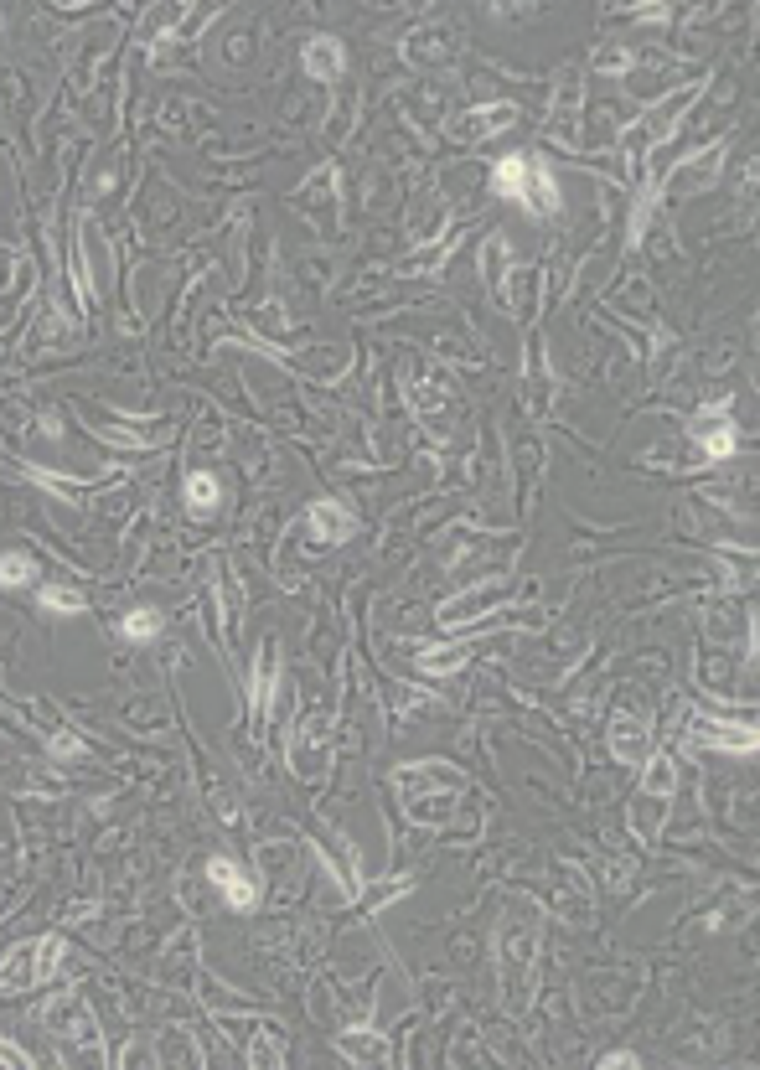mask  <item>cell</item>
I'll return each mask as SVG.
<instances>
[{
  "mask_svg": "<svg viewBox=\"0 0 760 1070\" xmlns=\"http://www.w3.org/2000/svg\"><path fill=\"white\" fill-rule=\"evenodd\" d=\"M57 962H63V941H57V936L21 941V946H11V952L0 957V988L32 993V988H42L47 977L57 972Z\"/></svg>",
  "mask_w": 760,
  "mask_h": 1070,
  "instance_id": "6da1fadb",
  "label": "cell"
},
{
  "mask_svg": "<svg viewBox=\"0 0 760 1070\" xmlns=\"http://www.w3.org/2000/svg\"><path fill=\"white\" fill-rule=\"evenodd\" d=\"M492 192L507 197V202H523L528 212H554V202H559L554 176L543 166H533L528 156H507L497 166V176H492Z\"/></svg>",
  "mask_w": 760,
  "mask_h": 1070,
  "instance_id": "7a4b0ae2",
  "label": "cell"
},
{
  "mask_svg": "<svg viewBox=\"0 0 760 1070\" xmlns=\"http://www.w3.org/2000/svg\"><path fill=\"white\" fill-rule=\"evenodd\" d=\"M47 1024L63 1034V1039H83V1045H94V1039H99L94 1014L83 1008V998H57V1003L47 1008Z\"/></svg>",
  "mask_w": 760,
  "mask_h": 1070,
  "instance_id": "3957f363",
  "label": "cell"
},
{
  "mask_svg": "<svg viewBox=\"0 0 760 1070\" xmlns=\"http://www.w3.org/2000/svg\"><path fill=\"white\" fill-rule=\"evenodd\" d=\"M207 879H212V884H218V890L228 895V905H233V910H254V905H259L254 879H243L233 859H212V864H207Z\"/></svg>",
  "mask_w": 760,
  "mask_h": 1070,
  "instance_id": "277c9868",
  "label": "cell"
},
{
  "mask_svg": "<svg viewBox=\"0 0 760 1070\" xmlns=\"http://www.w3.org/2000/svg\"><path fill=\"white\" fill-rule=\"evenodd\" d=\"M693 435H698V445L709 450V461H724V455L735 450V424L724 419V404L709 409L704 419H693Z\"/></svg>",
  "mask_w": 760,
  "mask_h": 1070,
  "instance_id": "5b68a950",
  "label": "cell"
},
{
  "mask_svg": "<svg viewBox=\"0 0 760 1070\" xmlns=\"http://www.w3.org/2000/svg\"><path fill=\"white\" fill-rule=\"evenodd\" d=\"M342 63H347L342 42H331V37H316V42H306V68H311L316 78H337V73H342Z\"/></svg>",
  "mask_w": 760,
  "mask_h": 1070,
  "instance_id": "8992f818",
  "label": "cell"
},
{
  "mask_svg": "<svg viewBox=\"0 0 760 1070\" xmlns=\"http://www.w3.org/2000/svg\"><path fill=\"white\" fill-rule=\"evenodd\" d=\"M311 528H316L326 543H342V538L352 533V517H347L342 507H331V502H316V507H311Z\"/></svg>",
  "mask_w": 760,
  "mask_h": 1070,
  "instance_id": "52a82bcc",
  "label": "cell"
},
{
  "mask_svg": "<svg viewBox=\"0 0 760 1070\" xmlns=\"http://www.w3.org/2000/svg\"><path fill=\"white\" fill-rule=\"evenodd\" d=\"M119 636H125V641H156L161 636V610H150V605L130 610V616L119 621Z\"/></svg>",
  "mask_w": 760,
  "mask_h": 1070,
  "instance_id": "ba28073f",
  "label": "cell"
},
{
  "mask_svg": "<svg viewBox=\"0 0 760 1070\" xmlns=\"http://www.w3.org/2000/svg\"><path fill=\"white\" fill-rule=\"evenodd\" d=\"M611 740H616V755H621V760H642V755H647V735H642V724H636V719H616Z\"/></svg>",
  "mask_w": 760,
  "mask_h": 1070,
  "instance_id": "9c48e42d",
  "label": "cell"
},
{
  "mask_svg": "<svg viewBox=\"0 0 760 1070\" xmlns=\"http://www.w3.org/2000/svg\"><path fill=\"white\" fill-rule=\"evenodd\" d=\"M32 579H37L32 554H0V585L6 590H21V585H32Z\"/></svg>",
  "mask_w": 760,
  "mask_h": 1070,
  "instance_id": "30bf717a",
  "label": "cell"
},
{
  "mask_svg": "<svg viewBox=\"0 0 760 1070\" xmlns=\"http://www.w3.org/2000/svg\"><path fill=\"white\" fill-rule=\"evenodd\" d=\"M187 507H192L197 517H202V512H218V481L202 476V471L187 476Z\"/></svg>",
  "mask_w": 760,
  "mask_h": 1070,
  "instance_id": "8fae6325",
  "label": "cell"
},
{
  "mask_svg": "<svg viewBox=\"0 0 760 1070\" xmlns=\"http://www.w3.org/2000/svg\"><path fill=\"white\" fill-rule=\"evenodd\" d=\"M42 605H47V610H63V616H78V610H83V595H78V590L42 585Z\"/></svg>",
  "mask_w": 760,
  "mask_h": 1070,
  "instance_id": "7c38bea8",
  "label": "cell"
},
{
  "mask_svg": "<svg viewBox=\"0 0 760 1070\" xmlns=\"http://www.w3.org/2000/svg\"><path fill=\"white\" fill-rule=\"evenodd\" d=\"M342 1050L352 1060H383V1039H352V1034H342Z\"/></svg>",
  "mask_w": 760,
  "mask_h": 1070,
  "instance_id": "4fadbf2b",
  "label": "cell"
},
{
  "mask_svg": "<svg viewBox=\"0 0 760 1070\" xmlns=\"http://www.w3.org/2000/svg\"><path fill=\"white\" fill-rule=\"evenodd\" d=\"M647 791H652V797H667V791H673V766H667V760H652V771H647Z\"/></svg>",
  "mask_w": 760,
  "mask_h": 1070,
  "instance_id": "5bb4252c",
  "label": "cell"
},
{
  "mask_svg": "<svg viewBox=\"0 0 760 1070\" xmlns=\"http://www.w3.org/2000/svg\"><path fill=\"white\" fill-rule=\"evenodd\" d=\"M461 662H466V652H430L419 667L424 672H450V667H461Z\"/></svg>",
  "mask_w": 760,
  "mask_h": 1070,
  "instance_id": "9a60e30c",
  "label": "cell"
},
{
  "mask_svg": "<svg viewBox=\"0 0 760 1070\" xmlns=\"http://www.w3.org/2000/svg\"><path fill=\"white\" fill-rule=\"evenodd\" d=\"M0 1065H32V1055H26V1050H16V1045H6V1039H0Z\"/></svg>",
  "mask_w": 760,
  "mask_h": 1070,
  "instance_id": "2e32d148",
  "label": "cell"
},
{
  "mask_svg": "<svg viewBox=\"0 0 760 1070\" xmlns=\"http://www.w3.org/2000/svg\"><path fill=\"white\" fill-rule=\"evenodd\" d=\"M600 1065H636V1055H626V1050H611V1055H605Z\"/></svg>",
  "mask_w": 760,
  "mask_h": 1070,
  "instance_id": "e0dca14e",
  "label": "cell"
}]
</instances>
